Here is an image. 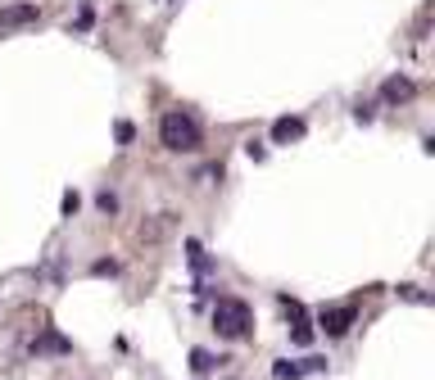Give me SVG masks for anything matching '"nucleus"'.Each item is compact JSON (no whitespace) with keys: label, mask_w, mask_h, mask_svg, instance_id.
I'll use <instances>...</instances> for the list:
<instances>
[{"label":"nucleus","mask_w":435,"mask_h":380,"mask_svg":"<svg viewBox=\"0 0 435 380\" xmlns=\"http://www.w3.org/2000/svg\"><path fill=\"white\" fill-rule=\"evenodd\" d=\"M159 141H163V150H173V154H195L204 145V127H200L195 113L173 109V113L159 118Z\"/></svg>","instance_id":"1"},{"label":"nucleus","mask_w":435,"mask_h":380,"mask_svg":"<svg viewBox=\"0 0 435 380\" xmlns=\"http://www.w3.org/2000/svg\"><path fill=\"white\" fill-rule=\"evenodd\" d=\"M213 331L222 339H245L254 331V308L245 299H218L213 308Z\"/></svg>","instance_id":"2"},{"label":"nucleus","mask_w":435,"mask_h":380,"mask_svg":"<svg viewBox=\"0 0 435 380\" xmlns=\"http://www.w3.org/2000/svg\"><path fill=\"white\" fill-rule=\"evenodd\" d=\"M317 326H322V335H331V339L349 335V326H354V308H322V313H317Z\"/></svg>","instance_id":"3"},{"label":"nucleus","mask_w":435,"mask_h":380,"mask_svg":"<svg viewBox=\"0 0 435 380\" xmlns=\"http://www.w3.org/2000/svg\"><path fill=\"white\" fill-rule=\"evenodd\" d=\"M41 19V5L36 0H19V5H5L0 10V27H28V23Z\"/></svg>","instance_id":"4"},{"label":"nucleus","mask_w":435,"mask_h":380,"mask_svg":"<svg viewBox=\"0 0 435 380\" xmlns=\"http://www.w3.org/2000/svg\"><path fill=\"white\" fill-rule=\"evenodd\" d=\"M326 362L322 358H304V362H277L272 367V376L277 380H299V376H308V371H322Z\"/></svg>","instance_id":"5"},{"label":"nucleus","mask_w":435,"mask_h":380,"mask_svg":"<svg viewBox=\"0 0 435 380\" xmlns=\"http://www.w3.org/2000/svg\"><path fill=\"white\" fill-rule=\"evenodd\" d=\"M413 96H417V87L408 77H390V82L381 87V100H385V104H403V100H413Z\"/></svg>","instance_id":"6"},{"label":"nucleus","mask_w":435,"mask_h":380,"mask_svg":"<svg viewBox=\"0 0 435 380\" xmlns=\"http://www.w3.org/2000/svg\"><path fill=\"white\" fill-rule=\"evenodd\" d=\"M304 136V118H277L272 122V141L286 145V141H299Z\"/></svg>","instance_id":"7"},{"label":"nucleus","mask_w":435,"mask_h":380,"mask_svg":"<svg viewBox=\"0 0 435 380\" xmlns=\"http://www.w3.org/2000/svg\"><path fill=\"white\" fill-rule=\"evenodd\" d=\"M32 348L36 353H68L73 344H68L64 335H41V339H32Z\"/></svg>","instance_id":"8"},{"label":"nucleus","mask_w":435,"mask_h":380,"mask_svg":"<svg viewBox=\"0 0 435 380\" xmlns=\"http://www.w3.org/2000/svg\"><path fill=\"white\" fill-rule=\"evenodd\" d=\"M191 371H195V376H209V371H213V353H204V348H191Z\"/></svg>","instance_id":"9"},{"label":"nucleus","mask_w":435,"mask_h":380,"mask_svg":"<svg viewBox=\"0 0 435 380\" xmlns=\"http://www.w3.org/2000/svg\"><path fill=\"white\" fill-rule=\"evenodd\" d=\"M290 339H295V344H313V326L299 317V322H295V331H290Z\"/></svg>","instance_id":"10"},{"label":"nucleus","mask_w":435,"mask_h":380,"mask_svg":"<svg viewBox=\"0 0 435 380\" xmlns=\"http://www.w3.org/2000/svg\"><path fill=\"white\" fill-rule=\"evenodd\" d=\"M186 254H191V267H195V271H204V267H209V258H204V249H200L195 240H191V245H186Z\"/></svg>","instance_id":"11"},{"label":"nucleus","mask_w":435,"mask_h":380,"mask_svg":"<svg viewBox=\"0 0 435 380\" xmlns=\"http://www.w3.org/2000/svg\"><path fill=\"white\" fill-rule=\"evenodd\" d=\"M91 271H96V276H118V262H114V258H100V262H91Z\"/></svg>","instance_id":"12"},{"label":"nucleus","mask_w":435,"mask_h":380,"mask_svg":"<svg viewBox=\"0 0 435 380\" xmlns=\"http://www.w3.org/2000/svg\"><path fill=\"white\" fill-rule=\"evenodd\" d=\"M59 208H64V217H73L77 208H82V199H77V190H64V204H59Z\"/></svg>","instance_id":"13"},{"label":"nucleus","mask_w":435,"mask_h":380,"mask_svg":"<svg viewBox=\"0 0 435 380\" xmlns=\"http://www.w3.org/2000/svg\"><path fill=\"white\" fill-rule=\"evenodd\" d=\"M96 208H100V213H114V208H118V199L109 195V190H100V195H96Z\"/></svg>","instance_id":"14"},{"label":"nucleus","mask_w":435,"mask_h":380,"mask_svg":"<svg viewBox=\"0 0 435 380\" xmlns=\"http://www.w3.org/2000/svg\"><path fill=\"white\" fill-rule=\"evenodd\" d=\"M131 136H136V127H131V122H118V141L131 145Z\"/></svg>","instance_id":"15"}]
</instances>
